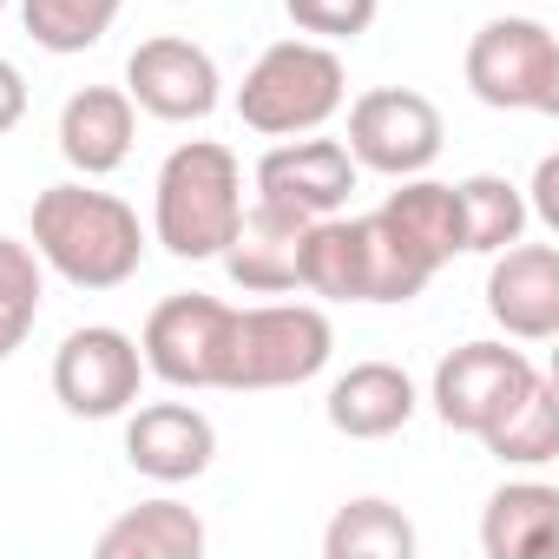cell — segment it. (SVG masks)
<instances>
[{
  "label": "cell",
  "instance_id": "cell-4",
  "mask_svg": "<svg viewBox=\"0 0 559 559\" xmlns=\"http://www.w3.org/2000/svg\"><path fill=\"white\" fill-rule=\"evenodd\" d=\"M336 330L317 304H250L230 310V349H224V389H304L330 369Z\"/></svg>",
  "mask_w": 559,
  "mask_h": 559
},
{
  "label": "cell",
  "instance_id": "cell-5",
  "mask_svg": "<svg viewBox=\"0 0 559 559\" xmlns=\"http://www.w3.org/2000/svg\"><path fill=\"white\" fill-rule=\"evenodd\" d=\"M467 93L493 112H559V40L533 14H500L467 40Z\"/></svg>",
  "mask_w": 559,
  "mask_h": 559
},
{
  "label": "cell",
  "instance_id": "cell-11",
  "mask_svg": "<svg viewBox=\"0 0 559 559\" xmlns=\"http://www.w3.org/2000/svg\"><path fill=\"white\" fill-rule=\"evenodd\" d=\"M356 178H362V171H356V158H349L343 139L304 132V139H276V145L257 158L250 191H257L263 204L297 211V217H336V211L349 204Z\"/></svg>",
  "mask_w": 559,
  "mask_h": 559
},
{
  "label": "cell",
  "instance_id": "cell-30",
  "mask_svg": "<svg viewBox=\"0 0 559 559\" xmlns=\"http://www.w3.org/2000/svg\"><path fill=\"white\" fill-rule=\"evenodd\" d=\"M0 14H8V0H0Z\"/></svg>",
  "mask_w": 559,
  "mask_h": 559
},
{
  "label": "cell",
  "instance_id": "cell-24",
  "mask_svg": "<svg viewBox=\"0 0 559 559\" xmlns=\"http://www.w3.org/2000/svg\"><path fill=\"white\" fill-rule=\"evenodd\" d=\"M480 448H487L500 467H546V461H559V389L539 376V382L480 435Z\"/></svg>",
  "mask_w": 559,
  "mask_h": 559
},
{
  "label": "cell",
  "instance_id": "cell-18",
  "mask_svg": "<svg viewBox=\"0 0 559 559\" xmlns=\"http://www.w3.org/2000/svg\"><path fill=\"white\" fill-rule=\"evenodd\" d=\"M204 520H198V507H185V500H171V493H158V500H139V507H126L106 533H99V559H198L204 552Z\"/></svg>",
  "mask_w": 559,
  "mask_h": 559
},
{
  "label": "cell",
  "instance_id": "cell-17",
  "mask_svg": "<svg viewBox=\"0 0 559 559\" xmlns=\"http://www.w3.org/2000/svg\"><path fill=\"white\" fill-rule=\"evenodd\" d=\"M559 539V487L546 480H507L480 507V552L487 559H533Z\"/></svg>",
  "mask_w": 559,
  "mask_h": 559
},
{
  "label": "cell",
  "instance_id": "cell-19",
  "mask_svg": "<svg viewBox=\"0 0 559 559\" xmlns=\"http://www.w3.org/2000/svg\"><path fill=\"white\" fill-rule=\"evenodd\" d=\"M356 230H362V304H415L435 284L441 263L402 224L369 211V217H356Z\"/></svg>",
  "mask_w": 559,
  "mask_h": 559
},
{
  "label": "cell",
  "instance_id": "cell-29",
  "mask_svg": "<svg viewBox=\"0 0 559 559\" xmlns=\"http://www.w3.org/2000/svg\"><path fill=\"white\" fill-rule=\"evenodd\" d=\"M21 119H27V73L0 53V139H8Z\"/></svg>",
  "mask_w": 559,
  "mask_h": 559
},
{
  "label": "cell",
  "instance_id": "cell-6",
  "mask_svg": "<svg viewBox=\"0 0 559 559\" xmlns=\"http://www.w3.org/2000/svg\"><path fill=\"white\" fill-rule=\"evenodd\" d=\"M349 158L356 171H376V178H421L441 145H448V126H441V106L415 86H369L362 99H349Z\"/></svg>",
  "mask_w": 559,
  "mask_h": 559
},
{
  "label": "cell",
  "instance_id": "cell-9",
  "mask_svg": "<svg viewBox=\"0 0 559 559\" xmlns=\"http://www.w3.org/2000/svg\"><path fill=\"white\" fill-rule=\"evenodd\" d=\"M145 389V356L139 336L112 323H86L53 349V402L80 421H119Z\"/></svg>",
  "mask_w": 559,
  "mask_h": 559
},
{
  "label": "cell",
  "instance_id": "cell-20",
  "mask_svg": "<svg viewBox=\"0 0 559 559\" xmlns=\"http://www.w3.org/2000/svg\"><path fill=\"white\" fill-rule=\"evenodd\" d=\"M297 290L323 304H362V230L356 217H310L297 250Z\"/></svg>",
  "mask_w": 559,
  "mask_h": 559
},
{
  "label": "cell",
  "instance_id": "cell-2",
  "mask_svg": "<svg viewBox=\"0 0 559 559\" xmlns=\"http://www.w3.org/2000/svg\"><path fill=\"white\" fill-rule=\"evenodd\" d=\"M243 217V165L217 139H185L165 152L152 185V243H165L178 263L224 257L230 230Z\"/></svg>",
  "mask_w": 559,
  "mask_h": 559
},
{
  "label": "cell",
  "instance_id": "cell-15",
  "mask_svg": "<svg viewBox=\"0 0 559 559\" xmlns=\"http://www.w3.org/2000/svg\"><path fill=\"white\" fill-rule=\"evenodd\" d=\"M60 158L80 171V178H112L126 158H132V139H139V106L126 99V86H80L67 106H60Z\"/></svg>",
  "mask_w": 559,
  "mask_h": 559
},
{
  "label": "cell",
  "instance_id": "cell-13",
  "mask_svg": "<svg viewBox=\"0 0 559 559\" xmlns=\"http://www.w3.org/2000/svg\"><path fill=\"white\" fill-rule=\"evenodd\" d=\"M126 461L132 474L158 480V487H185L198 474H211L217 461V428L204 408L191 402H145L126 408Z\"/></svg>",
  "mask_w": 559,
  "mask_h": 559
},
{
  "label": "cell",
  "instance_id": "cell-27",
  "mask_svg": "<svg viewBox=\"0 0 559 559\" xmlns=\"http://www.w3.org/2000/svg\"><path fill=\"white\" fill-rule=\"evenodd\" d=\"M284 14L297 21V34L304 40H323V47H356L369 27H376V14H382V0H284Z\"/></svg>",
  "mask_w": 559,
  "mask_h": 559
},
{
  "label": "cell",
  "instance_id": "cell-22",
  "mask_svg": "<svg viewBox=\"0 0 559 559\" xmlns=\"http://www.w3.org/2000/svg\"><path fill=\"white\" fill-rule=\"evenodd\" d=\"M323 552L330 559H415V520L382 493L343 500L336 520L323 526Z\"/></svg>",
  "mask_w": 559,
  "mask_h": 559
},
{
  "label": "cell",
  "instance_id": "cell-12",
  "mask_svg": "<svg viewBox=\"0 0 559 559\" xmlns=\"http://www.w3.org/2000/svg\"><path fill=\"white\" fill-rule=\"evenodd\" d=\"M487 317L507 343L559 336V243H507L487 263Z\"/></svg>",
  "mask_w": 559,
  "mask_h": 559
},
{
  "label": "cell",
  "instance_id": "cell-1",
  "mask_svg": "<svg viewBox=\"0 0 559 559\" xmlns=\"http://www.w3.org/2000/svg\"><path fill=\"white\" fill-rule=\"evenodd\" d=\"M27 243L73 290H119L139 276L152 237L119 191H93V178H67L34 198Z\"/></svg>",
  "mask_w": 559,
  "mask_h": 559
},
{
  "label": "cell",
  "instance_id": "cell-3",
  "mask_svg": "<svg viewBox=\"0 0 559 559\" xmlns=\"http://www.w3.org/2000/svg\"><path fill=\"white\" fill-rule=\"evenodd\" d=\"M349 106V67L336 47L323 40H276L250 60L243 86H237V119L263 139H304L323 132L336 112Z\"/></svg>",
  "mask_w": 559,
  "mask_h": 559
},
{
  "label": "cell",
  "instance_id": "cell-16",
  "mask_svg": "<svg viewBox=\"0 0 559 559\" xmlns=\"http://www.w3.org/2000/svg\"><path fill=\"white\" fill-rule=\"evenodd\" d=\"M415 408H421V389L402 362H356L330 382V402H323L330 428L349 441H389L415 421Z\"/></svg>",
  "mask_w": 559,
  "mask_h": 559
},
{
  "label": "cell",
  "instance_id": "cell-8",
  "mask_svg": "<svg viewBox=\"0 0 559 559\" xmlns=\"http://www.w3.org/2000/svg\"><path fill=\"white\" fill-rule=\"evenodd\" d=\"M224 349H230V304L204 290L165 297L139 336L145 376H158L165 389H224Z\"/></svg>",
  "mask_w": 559,
  "mask_h": 559
},
{
  "label": "cell",
  "instance_id": "cell-10",
  "mask_svg": "<svg viewBox=\"0 0 559 559\" xmlns=\"http://www.w3.org/2000/svg\"><path fill=\"white\" fill-rule=\"evenodd\" d=\"M126 99L145 112V119H165V126H198L217 112L224 99V73L217 60L185 40V34H152L132 47L126 60Z\"/></svg>",
  "mask_w": 559,
  "mask_h": 559
},
{
  "label": "cell",
  "instance_id": "cell-14",
  "mask_svg": "<svg viewBox=\"0 0 559 559\" xmlns=\"http://www.w3.org/2000/svg\"><path fill=\"white\" fill-rule=\"evenodd\" d=\"M304 230H310V217L250 198L217 263L230 270V284H237L243 297H290V290H297V250H304Z\"/></svg>",
  "mask_w": 559,
  "mask_h": 559
},
{
  "label": "cell",
  "instance_id": "cell-7",
  "mask_svg": "<svg viewBox=\"0 0 559 559\" xmlns=\"http://www.w3.org/2000/svg\"><path fill=\"white\" fill-rule=\"evenodd\" d=\"M539 382V362L513 343H461L435 362V382H428V402H435V421L454 428V435H487L526 389Z\"/></svg>",
  "mask_w": 559,
  "mask_h": 559
},
{
  "label": "cell",
  "instance_id": "cell-21",
  "mask_svg": "<svg viewBox=\"0 0 559 559\" xmlns=\"http://www.w3.org/2000/svg\"><path fill=\"white\" fill-rule=\"evenodd\" d=\"M382 217L389 224H402L435 263H454V257H467V237H461V191L454 185H441V178H395V191L382 198Z\"/></svg>",
  "mask_w": 559,
  "mask_h": 559
},
{
  "label": "cell",
  "instance_id": "cell-28",
  "mask_svg": "<svg viewBox=\"0 0 559 559\" xmlns=\"http://www.w3.org/2000/svg\"><path fill=\"white\" fill-rule=\"evenodd\" d=\"M526 211H533L546 230H559V158H552V152L533 165V198H526Z\"/></svg>",
  "mask_w": 559,
  "mask_h": 559
},
{
  "label": "cell",
  "instance_id": "cell-23",
  "mask_svg": "<svg viewBox=\"0 0 559 559\" xmlns=\"http://www.w3.org/2000/svg\"><path fill=\"white\" fill-rule=\"evenodd\" d=\"M454 191H461V237H467V257H493V250H507V243L526 237L533 211H526V191H520L513 178L474 171V178H461Z\"/></svg>",
  "mask_w": 559,
  "mask_h": 559
},
{
  "label": "cell",
  "instance_id": "cell-26",
  "mask_svg": "<svg viewBox=\"0 0 559 559\" xmlns=\"http://www.w3.org/2000/svg\"><path fill=\"white\" fill-rule=\"evenodd\" d=\"M40 297H47V263L27 237H0V362H8L34 323H40Z\"/></svg>",
  "mask_w": 559,
  "mask_h": 559
},
{
  "label": "cell",
  "instance_id": "cell-25",
  "mask_svg": "<svg viewBox=\"0 0 559 559\" xmlns=\"http://www.w3.org/2000/svg\"><path fill=\"white\" fill-rule=\"evenodd\" d=\"M119 14H126V0H21V21H27L34 47L60 53V60L99 47Z\"/></svg>",
  "mask_w": 559,
  "mask_h": 559
}]
</instances>
